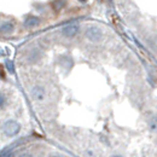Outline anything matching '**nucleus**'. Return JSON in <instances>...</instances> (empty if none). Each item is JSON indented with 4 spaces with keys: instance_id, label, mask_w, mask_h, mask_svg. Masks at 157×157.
<instances>
[{
    "instance_id": "nucleus-9",
    "label": "nucleus",
    "mask_w": 157,
    "mask_h": 157,
    "mask_svg": "<svg viewBox=\"0 0 157 157\" xmlns=\"http://www.w3.org/2000/svg\"><path fill=\"white\" fill-rule=\"evenodd\" d=\"M63 5H64V0H57V1L53 2V7L56 10H59L60 7H63Z\"/></svg>"
},
{
    "instance_id": "nucleus-11",
    "label": "nucleus",
    "mask_w": 157,
    "mask_h": 157,
    "mask_svg": "<svg viewBox=\"0 0 157 157\" xmlns=\"http://www.w3.org/2000/svg\"><path fill=\"white\" fill-rule=\"evenodd\" d=\"M0 157H15V154L12 151H7V152H5L4 155H1Z\"/></svg>"
},
{
    "instance_id": "nucleus-1",
    "label": "nucleus",
    "mask_w": 157,
    "mask_h": 157,
    "mask_svg": "<svg viewBox=\"0 0 157 157\" xmlns=\"http://www.w3.org/2000/svg\"><path fill=\"white\" fill-rule=\"evenodd\" d=\"M1 131H2V133H4L6 137H9V138L15 137V136H17V134L20 133L21 124L17 121H15V120H7V121L2 124Z\"/></svg>"
},
{
    "instance_id": "nucleus-12",
    "label": "nucleus",
    "mask_w": 157,
    "mask_h": 157,
    "mask_svg": "<svg viewBox=\"0 0 157 157\" xmlns=\"http://www.w3.org/2000/svg\"><path fill=\"white\" fill-rule=\"evenodd\" d=\"M18 157H35V156H33L30 152H23V154H21Z\"/></svg>"
},
{
    "instance_id": "nucleus-8",
    "label": "nucleus",
    "mask_w": 157,
    "mask_h": 157,
    "mask_svg": "<svg viewBox=\"0 0 157 157\" xmlns=\"http://www.w3.org/2000/svg\"><path fill=\"white\" fill-rule=\"evenodd\" d=\"M83 157H97V154L92 149H87L83 151Z\"/></svg>"
},
{
    "instance_id": "nucleus-3",
    "label": "nucleus",
    "mask_w": 157,
    "mask_h": 157,
    "mask_svg": "<svg viewBox=\"0 0 157 157\" xmlns=\"http://www.w3.org/2000/svg\"><path fill=\"white\" fill-rule=\"evenodd\" d=\"M30 94H32V98L36 101H42L45 99V96H46V92L44 90V87L41 86H34L30 91Z\"/></svg>"
},
{
    "instance_id": "nucleus-14",
    "label": "nucleus",
    "mask_w": 157,
    "mask_h": 157,
    "mask_svg": "<svg viewBox=\"0 0 157 157\" xmlns=\"http://www.w3.org/2000/svg\"><path fill=\"white\" fill-rule=\"evenodd\" d=\"M114 157H122V156H118V155H117V156H114Z\"/></svg>"
},
{
    "instance_id": "nucleus-5",
    "label": "nucleus",
    "mask_w": 157,
    "mask_h": 157,
    "mask_svg": "<svg viewBox=\"0 0 157 157\" xmlns=\"http://www.w3.org/2000/svg\"><path fill=\"white\" fill-rule=\"evenodd\" d=\"M12 29H13V25L11 23H5L0 28V33H2V34H10L12 32Z\"/></svg>"
},
{
    "instance_id": "nucleus-13",
    "label": "nucleus",
    "mask_w": 157,
    "mask_h": 157,
    "mask_svg": "<svg viewBox=\"0 0 157 157\" xmlns=\"http://www.w3.org/2000/svg\"><path fill=\"white\" fill-rule=\"evenodd\" d=\"M52 157H63V156H58V155H57V156H52Z\"/></svg>"
},
{
    "instance_id": "nucleus-2",
    "label": "nucleus",
    "mask_w": 157,
    "mask_h": 157,
    "mask_svg": "<svg viewBox=\"0 0 157 157\" xmlns=\"http://www.w3.org/2000/svg\"><path fill=\"white\" fill-rule=\"evenodd\" d=\"M86 36H87V39H90L93 42H99L104 38L103 32L99 29L98 27H90L86 30Z\"/></svg>"
},
{
    "instance_id": "nucleus-4",
    "label": "nucleus",
    "mask_w": 157,
    "mask_h": 157,
    "mask_svg": "<svg viewBox=\"0 0 157 157\" xmlns=\"http://www.w3.org/2000/svg\"><path fill=\"white\" fill-rule=\"evenodd\" d=\"M78 24H68L67 27L63 28V34L68 38H73L78 34Z\"/></svg>"
},
{
    "instance_id": "nucleus-6",
    "label": "nucleus",
    "mask_w": 157,
    "mask_h": 157,
    "mask_svg": "<svg viewBox=\"0 0 157 157\" xmlns=\"http://www.w3.org/2000/svg\"><path fill=\"white\" fill-rule=\"evenodd\" d=\"M149 128L152 132H157V116H154L149 120Z\"/></svg>"
},
{
    "instance_id": "nucleus-10",
    "label": "nucleus",
    "mask_w": 157,
    "mask_h": 157,
    "mask_svg": "<svg viewBox=\"0 0 157 157\" xmlns=\"http://www.w3.org/2000/svg\"><path fill=\"white\" fill-rule=\"evenodd\" d=\"M5 104H6V97L0 93V108H4Z\"/></svg>"
},
{
    "instance_id": "nucleus-7",
    "label": "nucleus",
    "mask_w": 157,
    "mask_h": 157,
    "mask_svg": "<svg viewBox=\"0 0 157 157\" xmlns=\"http://www.w3.org/2000/svg\"><path fill=\"white\" fill-rule=\"evenodd\" d=\"M25 24L27 25H36V24H39V20L36 18V17H34V16H30L28 20H27V22H25Z\"/></svg>"
}]
</instances>
